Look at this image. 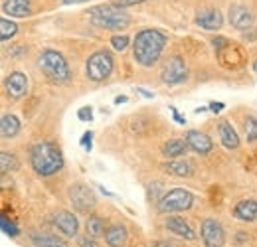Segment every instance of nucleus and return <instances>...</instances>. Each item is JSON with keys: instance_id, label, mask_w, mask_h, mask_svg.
<instances>
[{"instance_id": "b1692460", "label": "nucleus", "mask_w": 257, "mask_h": 247, "mask_svg": "<svg viewBox=\"0 0 257 247\" xmlns=\"http://www.w3.org/2000/svg\"><path fill=\"white\" fill-rule=\"evenodd\" d=\"M30 239L36 247H69L62 237H54L46 233H30Z\"/></svg>"}, {"instance_id": "0eeeda50", "label": "nucleus", "mask_w": 257, "mask_h": 247, "mask_svg": "<svg viewBox=\"0 0 257 247\" xmlns=\"http://www.w3.org/2000/svg\"><path fill=\"white\" fill-rule=\"evenodd\" d=\"M161 79L162 83H166V85H182L188 79V65H186V62L180 56L168 58L166 63L162 65Z\"/></svg>"}, {"instance_id": "f704fd0d", "label": "nucleus", "mask_w": 257, "mask_h": 247, "mask_svg": "<svg viewBox=\"0 0 257 247\" xmlns=\"http://www.w3.org/2000/svg\"><path fill=\"white\" fill-rule=\"evenodd\" d=\"M143 2H147V0H111V4H115L119 8H131V6H137Z\"/></svg>"}, {"instance_id": "4468645a", "label": "nucleus", "mask_w": 257, "mask_h": 247, "mask_svg": "<svg viewBox=\"0 0 257 247\" xmlns=\"http://www.w3.org/2000/svg\"><path fill=\"white\" fill-rule=\"evenodd\" d=\"M54 227L65 235V237H75L77 235V229H79V223H77V217L69 212H58L54 219H52Z\"/></svg>"}, {"instance_id": "37998d69", "label": "nucleus", "mask_w": 257, "mask_h": 247, "mask_svg": "<svg viewBox=\"0 0 257 247\" xmlns=\"http://www.w3.org/2000/svg\"><path fill=\"white\" fill-rule=\"evenodd\" d=\"M253 71H255V73H257V60H255V62H253Z\"/></svg>"}, {"instance_id": "58836bf2", "label": "nucleus", "mask_w": 257, "mask_h": 247, "mask_svg": "<svg viewBox=\"0 0 257 247\" xmlns=\"http://www.w3.org/2000/svg\"><path fill=\"white\" fill-rule=\"evenodd\" d=\"M123 103H127V95H119V97H115V105H123Z\"/></svg>"}, {"instance_id": "c85d7f7f", "label": "nucleus", "mask_w": 257, "mask_h": 247, "mask_svg": "<svg viewBox=\"0 0 257 247\" xmlns=\"http://www.w3.org/2000/svg\"><path fill=\"white\" fill-rule=\"evenodd\" d=\"M0 227H2V231H4L8 237H18V235H20L18 225H16L10 217L6 216V214H2V216H0Z\"/></svg>"}, {"instance_id": "79ce46f5", "label": "nucleus", "mask_w": 257, "mask_h": 247, "mask_svg": "<svg viewBox=\"0 0 257 247\" xmlns=\"http://www.w3.org/2000/svg\"><path fill=\"white\" fill-rule=\"evenodd\" d=\"M83 2H89V0H64V4H83Z\"/></svg>"}, {"instance_id": "aec40b11", "label": "nucleus", "mask_w": 257, "mask_h": 247, "mask_svg": "<svg viewBox=\"0 0 257 247\" xmlns=\"http://www.w3.org/2000/svg\"><path fill=\"white\" fill-rule=\"evenodd\" d=\"M233 216L241 221H255L257 219V200H241L233 206Z\"/></svg>"}, {"instance_id": "a211bd4d", "label": "nucleus", "mask_w": 257, "mask_h": 247, "mask_svg": "<svg viewBox=\"0 0 257 247\" xmlns=\"http://www.w3.org/2000/svg\"><path fill=\"white\" fill-rule=\"evenodd\" d=\"M218 133H220V143L224 145L225 149H229V151H235V149H239V135H237V131L233 129V125L229 123V121H220L218 123Z\"/></svg>"}, {"instance_id": "f3484780", "label": "nucleus", "mask_w": 257, "mask_h": 247, "mask_svg": "<svg viewBox=\"0 0 257 247\" xmlns=\"http://www.w3.org/2000/svg\"><path fill=\"white\" fill-rule=\"evenodd\" d=\"M218 60L225 67H239V65H243V62H245V56H243V52H241V48L237 44H231L229 42L222 52H218Z\"/></svg>"}, {"instance_id": "a878e982", "label": "nucleus", "mask_w": 257, "mask_h": 247, "mask_svg": "<svg viewBox=\"0 0 257 247\" xmlns=\"http://www.w3.org/2000/svg\"><path fill=\"white\" fill-rule=\"evenodd\" d=\"M18 168V160L12 153H6L2 151L0 153V170H2V176H6L8 172H14Z\"/></svg>"}, {"instance_id": "e433bc0d", "label": "nucleus", "mask_w": 257, "mask_h": 247, "mask_svg": "<svg viewBox=\"0 0 257 247\" xmlns=\"http://www.w3.org/2000/svg\"><path fill=\"white\" fill-rule=\"evenodd\" d=\"M170 111H172V117H174V121H176V123L182 125V127L186 125V117H182V115L178 113V109H176V107H170Z\"/></svg>"}, {"instance_id": "6ab92c4d", "label": "nucleus", "mask_w": 257, "mask_h": 247, "mask_svg": "<svg viewBox=\"0 0 257 247\" xmlns=\"http://www.w3.org/2000/svg\"><path fill=\"white\" fill-rule=\"evenodd\" d=\"M128 239V231L125 225L121 223H113L111 227H107L105 231V241L109 247H125Z\"/></svg>"}, {"instance_id": "c756f323", "label": "nucleus", "mask_w": 257, "mask_h": 247, "mask_svg": "<svg viewBox=\"0 0 257 247\" xmlns=\"http://www.w3.org/2000/svg\"><path fill=\"white\" fill-rule=\"evenodd\" d=\"M128 36L127 34H117V36H111V48L115 52H125L128 48Z\"/></svg>"}, {"instance_id": "f8f14e48", "label": "nucleus", "mask_w": 257, "mask_h": 247, "mask_svg": "<svg viewBox=\"0 0 257 247\" xmlns=\"http://www.w3.org/2000/svg\"><path fill=\"white\" fill-rule=\"evenodd\" d=\"M4 89L10 99H22L28 93V77L22 71H12L4 77Z\"/></svg>"}, {"instance_id": "6e6552de", "label": "nucleus", "mask_w": 257, "mask_h": 247, "mask_svg": "<svg viewBox=\"0 0 257 247\" xmlns=\"http://www.w3.org/2000/svg\"><path fill=\"white\" fill-rule=\"evenodd\" d=\"M67 196H69V202L71 206L77 210V212H91L97 206V198L93 194V190L85 184H73L67 190Z\"/></svg>"}, {"instance_id": "4be33fe9", "label": "nucleus", "mask_w": 257, "mask_h": 247, "mask_svg": "<svg viewBox=\"0 0 257 247\" xmlns=\"http://www.w3.org/2000/svg\"><path fill=\"white\" fill-rule=\"evenodd\" d=\"M188 151V143L186 139H170L162 145V155L164 158H178V156L186 155Z\"/></svg>"}, {"instance_id": "4c0bfd02", "label": "nucleus", "mask_w": 257, "mask_h": 247, "mask_svg": "<svg viewBox=\"0 0 257 247\" xmlns=\"http://www.w3.org/2000/svg\"><path fill=\"white\" fill-rule=\"evenodd\" d=\"M135 91H137V93H141V95H143L145 99H155V93H153V91H149V89H143V87H137Z\"/></svg>"}, {"instance_id": "f257e3e1", "label": "nucleus", "mask_w": 257, "mask_h": 247, "mask_svg": "<svg viewBox=\"0 0 257 247\" xmlns=\"http://www.w3.org/2000/svg\"><path fill=\"white\" fill-rule=\"evenodd\" d=\"M168 44V36L157 28H145L135 36L133 58L141 67H155Z\"/></svg>"}, {"instance_id": "473e14b6", "label": "nucleus", "mask_w": 257, "mask_h": 247, "mask_svg": "<svg viewBox=\"0 0 257 247\" xmlns=\"http://www.w3.org/2000/svg\"><path fill=\"white\" fill-rule=\"evenodd\" d=\"M227 44H229V40L224 38V36H216V38H212V46H214L216 54H218V52H222Z\"/></svg>"}, {"instance_id": "f03ea898", "label": "nucleus", "mask_w": 257, "mask_h": 247, "mask_svg": "<svg viewBox=\"0 0 257 247\" xmlns=\"http://www.w3.org/2000/svg\"><path fill=\"white\" fill-rule=\"evenodd\" d=\"M30 164L40 176H54L64 168V155L52 141H38L30 147Z\"/></svg>"}, {"instance_id": "cd10ccee", "label": "nucleus", "mask_w": 257, "mask_h": 247, "mask_svg": "<svg viewBox=\"0 0 257 247\" xmlns=\"http://www.w3.org/2000/svg\"><path fill=\"white\" fill-rule=\"evenodd\" d=\"M243 135H245V139H247V143H257V117H247L245 121H243Z\"/></svg>"}, {"instance_id": "39448f33", "label": "nucleus", "mask_w": 257, "mask_h": 247, "mask_svg": "<svg viewBox=\"0 0 257 247\" xmlns=\"http://www.w3.org/2000/svg\"><path fill=\"white\" fill-rule=\"evenodd\" d=\"M194 204V194L186 188H172L157 202V210L161 214H178L184 210H190Z\"/></svg>"}, {"instance_id": "c9c22d12", "label": "nucleus", "mask_w": 257, "mask_h": 247, "mask_svg": "<svg viewBox=\"0 0 257 247\" xmlns=\"http://www.w3.org/2000/svg\"><path fill=\"white\" fill-rule=\"evenodd\" d=\"M208 109H210L212 113H222V109H225V105L222 101H212V103L208 105Z\"/></svg>"}, {"instance_id": "72a5a7b5", "label": "nucleus", "mask_w": 257, "mask_h": 247, "mask_svg": "<svg viewBox=\"0 0 257 247\" xmlns=\"http://www.w3.org/2000/svg\"><path fill=\"white\" fill-rule=\"evenodd\" d=\"M77 243L79 247H99L95 237H91V235H81V237H77Z\"/></svg>"}, {"instance_id": "1a4fd4ad", "label": "nucleus", "mask_w": 257, "mask_h": 247, "mask_svg": "<svg viewBox=\"0 0 257 247\" xmlns=\"http://www.w3.org/2000/svg\"><path fill=\"white\" fill-rule=\"evenodd\" d=\"M200 235H202V241L206 247H224L225 241V231L222 227V223L214 217H208L202 221V227H200Z\"/></svg>"}, {"instance_id": "9b49d317", "label": "nucleus", "mask_w": 257, "mask_h": 247, "mask_svg": "<svg viewBox=\"0 0 257 247\" xmlns=\"http://www.w3.org/2000/svg\"><path fill=\"white\" fill-rule=\"evenodd\" d=\"M196 26H200L202 30L208 32H218L224 26V16L218 8H200L194 16Z\"/></svg>"}, {"instance_id": "20e7f679", "label": "nucleus", "mask_w": 257, "mask_h": 247, "mask_svg": "<svg viewBox=\"0 0 257 247\" xmlns=\"http://www.w3.org/2000/svg\"><path fill=\"white\" fill-rule=\"evenodd\" d=\"M38 69L52 83H67L71 79V69L65 62V58L54 48H46L38 56Z\"/></svg>"}, {"instance_id": "393cba45", "label": "nucleus", "mask_w": 257, "mask_h": 247, "mask_svg": "<svg viewBox=\"0 0 257 247\" xmlns=\"http://www.w3.org/2000/svg\"><path fill=\"white\" fill-rule=\"evenodd\" d=\"M85 231H87V235H91V237H103L105 235V221H103V217L99 216H89L85 219Z\"/></svg>"}, {"instance_id": "bb28decb", "label": "nucleus", "mask_w": 257, "mask_h": 247, "mask_svg": "<svg viewBox=\"0 0 257 247\" xmlns=\"http://www.w3.org/2000/svg\"><path fill=\"white\" fill-rule=\"evenodd\" d=\"M18 32V26L16 22L8 20V18H0V40L2 42H8L10 38H14Z\"/></svg>"}, {"instance_id": "412c9836", "label": "nucleus", "mask_w": 257, "mask_h": 247, "mask_svg": "<svg viewBox=\"0 0 257 247\" xmlns=\"http://www.w3.org/2000/svg\"><path fill=\"white\" fill-rule=\"evenodd\" d=\"M20 119L12 113H4L2 119H0V133H2V139H14L18 133H20Z\"/></svg>"}, {"instance_id": "9d476101", "label": "nucleus", "mask_w": 257, "mask_h": 247, "mask_svg": "<svg viewBox=\"0 0 257 247\" xmlns=\"http://www.w3.org/2000/svg\"><path fill=\"white\" fill-rule=\"evenodd\" d=\"M227 20H229L231 28L243 32V30H249L253 26L255 16H253V12L247 6H243V4H231L229 10H227Z\"/></svg>"}, {"instance_id": "dca6fc26", "label": "nucleus", "mask_w": 257, "mask_h": 247, "mask_svg": "<svg viewBox=\"0 0 257 247\" xmlns=\"http://www.w3.org/2000/svg\"><path fill=\"white\" fill-rule=\"evenodd\" d=\"M2 12L4 16H12V18H28L34 12L32 2L30 0H4Z\"/></svg>"}, {"instance_id": "7ed1b4c3", "label": "nucleus", "mask_w": 257, "mask_h": 247, "mask_svg": "<svg viewBox=\"0 0 257 247\" xmlns=\"http://www.w3.org/2000/svg\"><path fill=\"white\" fill-rule=\"evenodd\" d=\"M89 20L97 28L113 32H123L131 26V14L125 12V8H119L115 4H97L87 10Z\"/></svg>"}, {"instance_id": "7c9ffc66", "label": "nucleus", "mask_w": 257, "mask_h": 247, "mask_svg": "<svg viewBox=\"0 0 257 247\" xmlns=\"http://www.w3.org/2000/svg\"><path fill=\"white\" fill-rule=\"evenodd\" d=\"M77 119L83 121V123H91L93 121V109L91 107H81L77 111Z\"/></svg>"}, {"instance_id": "a19ab883", "label": "nucleus", "mask_w": 257, "mask_h": 247, "mask_svg": "<svg viewBox=\"0 0 257 247\" xmlns=\"http://www.w3.org/2000/svg\"><path fill=\"white\" fill-rule=\"evenodd\" d=\"M151 247H172L170 243H166V241H155Z\"/></svg>"}, {"instance_id": "2f4dec72", "label": "nucleus", "mask_w": 257, "mask_h": 247, "mask_svg": "<svg viewBox=\"0 0 257 247\" xmlns=\"http://www.w3.org/2000/svg\"><path fill=\"white\" fill-rule=\"evenodd\" d=\"M91 141H93V131H85L83 133V137H81V147L87 151V153H91V149H93V145H91Z\"/></svg>"}, {"instance_id": "2eb2a0df", "label": "nucleus", "mask_w": 257, "mask_h": 247, "mask_svg": "<svg viewBox=\"0 0 257 247\" xmlns=\"http://www.w3.org/2000/svg\"><path fill=\"white\" fill-rule=\"evenodd\" d=\"M164 227H166L170 233H174V235H178V237H182V239H188V241L196 239V233H194L192 225H190L184 217L168 216L166 221H164Z\"/></svg>"}, {"instance_id": "ea45409f", "label": "nucleus", "mask_w": 257, "mask_h": 247, "mask_svg": "<svg viewBox=\"0 0 257 247\" xmlns=\"http://www.w3.org/2000/svg\"><path fill=\"white\" fill-rule=\"evenodd\" d=\"M99 190H101V194H105V196H109V198H113V192H111V190H107L105 186H101V184H99Z\"/></svg>"}, {"instance_id": "423d86ee", "label": "nucleus", "mask_w": 257, "mask_h": 247, "mask_svg": "<svg viewBox=\"0 0 257 247\" xmlns=\"http://www.w3.org/2000/svg\"><path fill=\"white\" fill-rule=\"evenodd\" d=\"M113 65H115L113 54L109 50H99L93 56H89V60L85 63V73H87V77L91 81L101 83L111 75Z\"/></svg>"}, {"instance_id": "ddd939ff", "label": "nucleus", "mask_w": 257, "mask_h": 247, "mask_svg": "<svg viewBox=\"0 0 257 247\" xmlns=\"http://www.w3.org/2000/svg\"><path fill=\"white\" fill-rule=\"evenodd\" d=\"M186 143H188V149H192L198 155H208L214 149L210 135H206L204 131H196V129L186 131Z\"/></svg>"}, {"instance_id": "5701e85b", "label": "nucleus", "mask_w": 257, "mask_h": 247, "mask_svg": "<svg viewBox=\"0 0 257 247\" xmlns=\"http://www.w3.org/2000/svg\"><path fill=\"white\" fill-rule=\"evenodd\" d=\"M164 170L172 176H178V178H186V176L194 174V166L188 160H170L164 164Z\"/></svg>"}]
</instances>
